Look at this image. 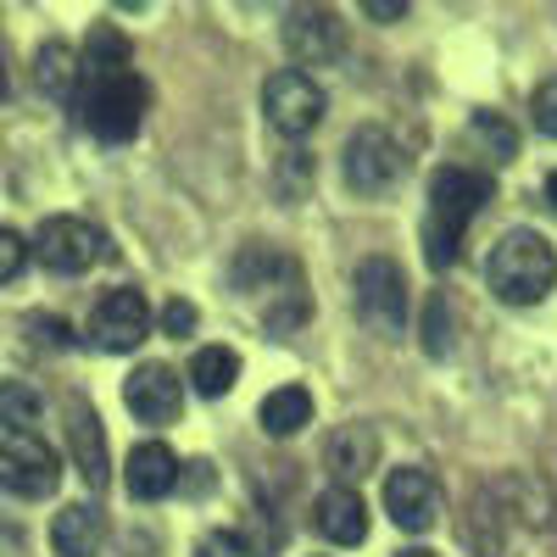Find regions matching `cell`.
<instances>
[{"mask_svg":"<svg viewBox=\"0 0 557 557\" xmlns=\"http://www.w3.org/2000/svg\"><path fill=\"white\" fill-rule=\"evenodd\" d=\"M78 123L107 139V146H123V139L139 134L146 123V84L134 73V51L117 28H89V45L78 51Z\"/></svg>","mask_w":557,"mask_h":557,"instance_id":"obj_1","label":"cell"},{"mask_svg":"<svg viewBox=\"0 0 557 557\" xmlns=\"http://www.w3.org/2000/svg\"><path fill=\"white\" fill-rule=\"evenodd\" d=\"M491 201V178L474 173V168H441L430 178V218H424V262L441 273L457 262V246H462V228L474 223V212Z\"/></svg>","mask_w":557,"mask_h":557,"instance_id":"obj_2","label":"cell"},{"mask_svg":"<svg viewBox=\"0 0 557 557\" xmlns=\"http://www.w3.org/2000/svg\"><path fill=\"white\" fill-rule=\"evenodd\" d=\"M485 278L507 307H535L557 285V251H552L546 235H535V228H507L491 246Z\"/></svg>","mask_w":557,"mask_h":557,"instance_id":"obj_3","label":"cell"},{"mask_svg":"<svg viewBox=\"0 0 557 557\" xmlns=\"http://www.w3.org/2000/svg\"><path fill=\"white\" fill-rule=\"evenodd\" d=\"M351 307L374 335H401L407 323V278L391 257H362L351 273Z\"/></svg>","mask_w":557,"mask_h":557,"instance_id":"obj_4","label":"cell"},{"mask_svg":"<svg viewBox=\"0 0 557 557\" xmlns=\"http://www.w3.org/2000/svg\"><path fill=\"white\" fill-rule=\"evenodd\" d=\"M262 112H268V123L285 134V139H307V134L323 123V112H330V96H323V84H318L312 73L278 67V73L262 84Z\"/></svg>","mask_w":557,"mask_h":557,"instance_id":"obj_5","label":"cell"},{"mask_svg":"<svg viewBox=\"0 0 557 557\" xmlns=\"http://www.w3.org/2000/svg\"><path fill=\"white\" fill-rule=\"evenodd\" d=\"M62 485V457L39 435H7L0 441V491L17 502H45Z\"/></svg>","mask_w":557,"mask_h":557,"instance_id":"obj_6","label":"cell"},{"mask_svg":"<svg viewBox=\"0 0 557 557\" xmlns=\"http://www.w3.org/2000/svg\"><path fill=\"white\" fill-rule=\"evenodd\" d=\"M407 173V151L380 128V123H362L346 139V184L357 196H385L391 184Z\"/></svg>","mask_w":557,"mask_h":557,"instance_id":"obj_7","label":"cell"},{"mask_svg":"<svg viewBox=\"0 0 557 557\" xmlns=\"http://www.w3.org/2000/svg\"><path fill=\"white\" fill-rule=\"evenodd\" d=\"M34 257L51 273H89L107 257V235L89 218H45L34 235Z\"/></svg>","mask_w":557,"mask_h":557,"instance_id":"obj_8","label":"cell"},{"mask_svg":"<svg viewBox=\"0 0 557 557\" xmlns=\"http://www.w3.org/2000/svg\"><path fill=\"white\" fill-rule=\"evenodd\" d=\"M146 335H151V301L128 285L107 290L96 301V312H89V341L101 351H134Z\"/></svg>","mask_w":557,"mask_h":557,"instance_id":"obj_9","label":"cell"},{"mask_svg":"<svg viewBox=\"0 0 557 557\" xmlns=\"http://www.w3.org/2000/svg\"><path fill=\"white\" fill-rule=\"evenodd\" d=\"M285 51L301 67H323V62H341L346 57V23L330 7H296L285 17Z\"/></svg>","mask_w":557,"mask_h":557,"instance_id":"obj_10","label":"cell"},{"mask_svg":"<svg viewBox=\"0 0 557 557\" xmlns=\"http://www.w3.org/2000/svg\"><path fill=\"white\" fill-rule=\"evenodd\" d=\"M385 513L407 535L435 530V519H441V480L430 469H396L385 480Z\"/></svg>","mask_w":557,"mask_h":557,"instance_id":"obj_11","label":"cell"},{"mask_svg":"<svg viewBox=\"0 0 557 557\" xmlns=\"http://www.w3.org/2000/svg\"><path fill=\"white\" fill-rule=\"evenodd\" d=\"M123 401L139 424H173L178 407H184V385L168 362H139L123 385Z\"/></svg>","mask_w":557,"mask_h":557,"instance_id":"obj_12","label":"cell"},{"mask_svg":"<svg viewBox=\"0 0 557 557\" xmlns=\"http://www.w3.org/2000/svg\"><path fill=\"white\" fill-rule=\"evenodd\" d=\"M312 524L323 541L335 546H362L368 541V502L357 485H330L318 502H312Z\"/></svg>","mask_w":557,"mask_h":557,"instance_id":"obj_13","label":"cell"},{"mask_svg":"<svg viewBox=\"0 0 557 557\" xmlns=\"http://www.w3.org/2000/svg\"><path fill=\"white\" fill-rule=\"evenodd\" d=\"M67 446H73V469L84 474V485L89 491H101L107 485V430H101V418H96V407L89 401H67Z\"/></svg>","mask_w":557,"mask_h":557,"instance_id":"obj_14","label":"cell"},{"mask_svg":"<svg viewBox=\"0 0 557 557\" xmlns=\"http://www.w3.org/2000/svg\"><path fill=\"white\" fill-rule=\"evenodd\" d=\"M123 485H128V496H134V502H162V496H173V491H178V457H173L162 441L134 446Z\"/></svg>","mask_w":557,"mask_h":557,"instance_id":"obj_15","label":"cell"},{"mask_svg":"<svg viewBox=\"0 0 557 557\" xmlns=\"http://www.w3.org/2000/svg\"><path fill=\"white\" fill-rule=\"evenodd\" d=\"M51 546H57V557H101V546H107V513H101L96 502L62 507L57 524H51Z\"/></svg>","mask_w":557,"mask_h":557,"instance_id":"obj_16","label":"cell"},{"mask_svg":"<svg viewBox=\"0 0 557 557\" xmlns=\"http://www.w3.org/2000/svg\"><path fill=\"white\" fill-rule=\"evenodd\" d=\"M257 424L268 430V435H296V430H307L312 424V391L307 385H278V391H268L262 396V407H257Z\"/></svg>","mask_w":557,"mask_h":557,"instance_id":"obj_17","label":"cell"},{"mask_svg":"<svg viewBox=\"0 0 557 557\" xmlns=\"http://www.w3.org/2000/svg\"><path fill=\"white\" fill-rule=\"evenodd\" d=\"M34 84H39L51 101H73V89H78V51H73L67 39L39 45V57H34Z\"/></svg>","mask_w":557,"mask_h":557,"instance_id":"obj_18","label":"cell"},{"mask_svg":"<svg viewBox=\"0 0 557 557\" xmlns=\"http://www.w3.org/2000/svg\"><path fill=\"white\" fill-rule=\"evenodd\" d=\"M307 312H312V301H307V290H301V268H290V273L268 290L262 318H268L273 335H290V330H301V323H307Z\"/></svg>","mask_w":557,"mask_h":557,"instance_id":"obj_19","label":"cell"},{"mask_svg":"<svg viewBox=\"0 0 557 557\" xmlns=\"http://www.w3.org/2000/svg\"><path fill=\"white\" fill-rule=\"evenodd\" d=\"M374 457H380V441H374V430H362V424H351V430H341L330 441V469L341 474V485L362 480L368 469H374Z\"/></svg>","mask_w":557,"mask_h":557,"instance_id":"obj_20","label":"cell"},{"mask_svg":"<svg viewBox=\"0 0 557 557\" xmlns=\"http://www.w3.org/2000/svg\"><path fill=\"white\" fill-rule=\"evenodd\" d=\"M296 262L290 257H278V251H268V246H246L240 257H235V290H246V296H257V290H273L278 278H285Z\"/></svg>","mask_w":557,"mask_h":557,"instance_id":"obj_21","label":"cell"},{"mask_svg":"<svg viewBox=\"0 0 557 557\" xmlns=\"http://www.w3.org/2000/svg\"><path fill=\"white\" fill-rule=\"evenodd\" d=\"M235 380H240V357L228 351V346H201V351H196L190 385H196L201 396H228V391H235Z\"/></svg>","mask_w":557,"mask_h":557,"instance_id":"obj_22","label":"cell"},{"mask_svg":"<svg viewBox=\"0 0 557 557\" xmlns=\"http://www.w3.org/2000/svg\"><path fill=\"white\" fill-rule=\"evenodd\" d=\"M39 418H45V396H39L28 380H0V430L34 435Z\"/></svg>","mask_w":557,"mask_h":557,"instance_id":"obj_23","label":"cell"},{"mask_svg":"<svg viewBox=\"0 0 557 557\" xmlns=\"http://www.w3.org/2000/svg\"><path fill=\"white\" fill-rule=\"evenodd\" d=\"M474 134H480L485 146L496 151V162H513V157H519V134L507 128L496 112H474Z\"/></svg>","mask_w":557,"mask_h":557,"instance_id":"obj_24","label":"cell"},{"mask_svg":"<svg viewBox=\"0 0 557 557\" xmlns=\"http://www.w3.org/2000/svg\"><path fill=\"white\" fill-rule=\"evenodd\" d=\"M424 351H430V357H446V351H451V312H446V296L430 301V318H424Z\"/></svg>","mask_w":557,"mask_h":557,"instance_id":"obj_25","label":"cell"},{"mask_svg":"<svg viewBox=\"0 0 557 557\" xmlns=\"http://www.w3.org/2000/svg\"><path fill=\"white\" fill-rule=\"evenodd\" d=\"M23 268H28V240L17 235V228L0 223V285H12Z\"/></svg>","mask_w":557,"mask_h":557,"instance_id":"obj_26","label":"cell"},{"mask_svg":"<svg viewBox=\"0 0 557 557\" xmlns=\"http://www.w3.org/2000/svg\"><path fill=\"white\" fill-rule=\"evenodd\" d=\"M196 557H257V552H251V541L235 535V530H207V535L196 541Z\"/></svg>","mask_w":557,"mask_h":557,"instance_id":"obj_27","label":"cell"},{"mask_svg":"<svg viewBox=\"0 0 557 557\" xmlns=\"http://www.w3.org/2000/svg\"><path fill=\"white\" fill-rule=\"evenodd\" d=\"M530 117H535V128H541V134H552V139H557V78L535 84V96H530Z\"/></svg>","mask_w":557,"mask_h":557,"instance_id":"obj_28","label":"cell"},{"mask_svg":"<svg viewBox=\"0 0 557 557\" xmlns=\"http://www.w3.org/2000/svg\"><path fill=\"white\" fill-rule=\"evenodd\" d=\"M162 330L178 341V335H190L196 330V301H168L162 307Z\"/></svg>","mask_w":557,"mask_h":557,"instance_id":"obj_29","label":"cell"},{"mask_svg":"<svg viewBox=\"0 0 557 557\" xmlns=\"http://www.w3.org/2000/svg\"><path fill=\"white\" fill-rule=\"evenodd\" d=\"M362 12L374 17V23H401V17H407V0H368Z\"/></svg>","mask_w":557,"mask_h":557,"instance_id":"obj_30","label":"cell"},{"mask_svg":"<svg viewBox=\"0 0 557 557\" xmlns=\"http://www.w3.org/2000/svg\"><path fill=\"white\" fill-rule=\"evenodd\" d=\"M396 557H435L430 546H407V552H396Z\"/></svg>","mask_w":557,"mask_h":557,"instance_id":"obj_31","label":"cell"},{"mask_svg":"<svg viewBox=\"0 0 557 557\" xmlns=\"http://www.w3.org/2000/svg\"><path fill=\"white\" fill-rule=\"evenodd\" d=\"M546 201H552V207H557V173H552V178H546Z\"/></svg>","mask_w":557,"mask_h":557,"instance_id":"obj_32","label":"cell"},{"mask_svg":"<svg viewBox=\"0 0 557 557\" xmlns=\"http://www.w3.org/2000/svg\"><path fill=\"white\" fill-rule=\"evenodd\" d=\"M0 101H7V62H0Z\"/></svg>","mask_w":557,"mask_h":557,"instance_id":"obj_33","label":"cell"}]
</instances>
